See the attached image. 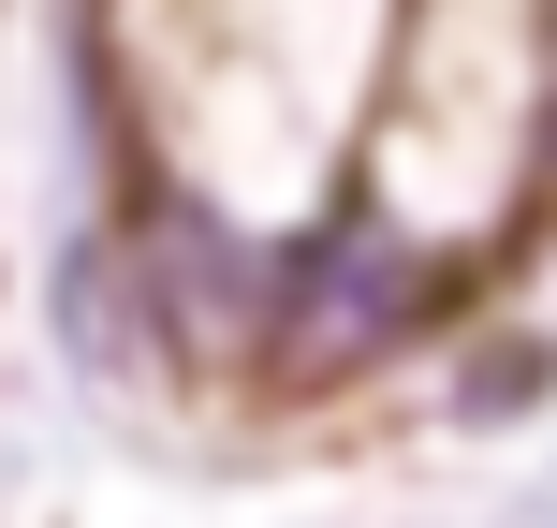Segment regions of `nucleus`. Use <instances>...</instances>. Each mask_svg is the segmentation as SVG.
Returning <instances> with one entry per match:
<instances>
[{
	"mask_svg": "<svg viewBox=\"0 0 557 528\" xmlns=\"http://www.w3.org/2000/svg\"><path fill=\"white\" fill-rule=\"evenodd\" d=\"M441 323V250L382 221V206H323L308 235L264 250V337H250V382L264 396H337L367 367H396L411 337Z\"/></svg>",
	"mask_w": 557,
	"mask_h": 528,
	"instance_id": "nucleus-1",
	"label": "nucleus"
},
{
	"mask_svg": "<svg viewBox=\"0 0 557 528\" xmlns=\"http://www.w3.org/2000/svg\"><path fill=\"white\" fill-rule=\"evenodd\" d=\"M103 279H117V308L147 323V353H162L176 382H221V367H250V337H264V235H235L221 206L176 192V176H147V192L117 206Z\"/></svg>",
	"mask_w": 557,
	"mask_h": 528,
	"instance_id": "nucleus-2",
	"label": "nucleus"
}]
</instances>
